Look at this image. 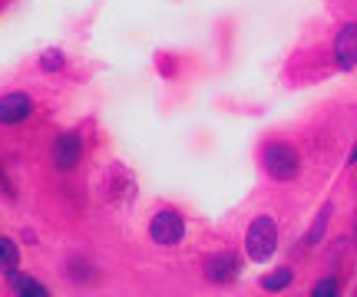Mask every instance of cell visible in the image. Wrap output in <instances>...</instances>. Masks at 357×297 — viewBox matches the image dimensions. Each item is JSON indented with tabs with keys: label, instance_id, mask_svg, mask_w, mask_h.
I'll list each match as a JSON object with an SVG mask.
<instances>
[{
	"label": "cell",
	"instance_id": "14",
	"mask_svg": "<svg viewBox=\"0 0 357 297\" xmlns=\"http://www.w3.org/2000/svg\"><path fill=\"white\" fill-rule=\"evenodd\" d=\"M351 162H357V149H354V152H351Z\"/></svg>",
	"mask_w": 357,
	"mask_h": 297
},
{
	"label": "cell",
	"instance_id": "13",
	"mask_svg": "<svg viewBox=\"0 0 357 297\" xmlns=\"http://www.w3.org/2000/svg\"><path fill=\"white\" fill-rule=\"evenodd\" d=\"M337 294V284H334V278H324L314 284V297H334Z\"/></svg>",
	"mask_w": 357,
	"mask_h": 297
},
{
	"label": "cell",
	"instance_id": "9",
	"mask_svg": "<svg viewBox=\"0 0 357 297\" xmlns=\"http://www.w3.org/2000/svg\"><path fill=\"white\" fill-rule=\"evenodd\" d=\"M331 202H324V208H321L318 211V218H314V225H311V228H307V245L314 248V245H321V238H324V228H328V221H331Z\"/></svg>",
	"mask_w": 357,
	"mask_h": 297
},
{
	"label": "cell",
	"instance_id": "12",
	"mask_svg": "<svg viewBox=\"0 0 357 297\" xmlns=\"http://www.w3.org/2000/svg\"><path fill=\"white\" fill-rule=\"evenodd\" d=\"M40 66H43L47 73L60 70V66H63V53H60V50H47V53H43V60H40Z\"/></svg>",
	"mask_w": 357,
	"mask_h": 297
},
{
	"label": "cell",
	"instance_id": "8",
	"mask_svg": "<svg viewBox=\"0 0 357 297\" xmlns=\"http://www.w3.org/2000/svg\"><path fill=\"white\" fill-rule=\"evenodd\" d=\"M7 281H10V287L17 291V294H24V297H47V287L40 284V281H33V278H26V274H17V268H13V271H7Z\"/></svg>",
	"mask_w": 357,
	"mask_h": 297
},
{
	"label": "cell",
	"instance_id": "2",
	"mask_svg": "<svg viewBox=\"0 0 357 297\" xmlns=\"http://www.w3.org/2000/svg\"><path fill=\"white\" fill-rule=\"evenodd\" d=\"M298 168H301V159H298V152H294L291 145L275 143L265 149V172L271 179L291 182V179H298Z\"/></svg>",
	"mask_w": 357,
	"mask_h": 297
},
{
	"label": "cell",
	"instance_id": "6",
	"mask_svg": "<svg viewBox=\"0 0 357 297\" xmlns=\"http://www.w3.org/2000/svg\"><path fill=\"white\" fill-rule=\"evenodd\" d=\"M30 109H33V103H30L26 93H7V96L0 99V122H3V126L24 122V119L30 116Z\"/></svg>",
	"mask_w": 357,
	"mask_h": 297
},
{
	"label": "cell",
	"instance_id": "4",
	"mask_svg": "<svg viewBox=\"0 0 357 297\" xmlns=\"http://www.w3.org/2000/svg\"><path fill=\"white\" fill-rule=\"evenodd\" d=\"M79 152H83V143H79L77 132H60V136H56V143H53V162H56L60 172L77 168Z\"/></svg>",
	"mask_w": 357,
	"mask_h": 297
},
{
	"label": "cell",
	"instance_id": "10",
	"mask_svg": "<svg viewBox=\"0 0 357 297\" xmlns=\"http://www.w3.org/2000/svg\"><path fill=\"white\" fill-rule=\"evenodd\" d=\"M17 261H20V248L13 245L10 238H0V271L7 274L17 268Z\"/></svg>",
	"mask_w": 357,
	"mask_h": 297
},
{
	"label": "cell",
	"instance_id": "5",
	"mask_svg": "<svg viewBox=\"0 0 357 297\" xmlns=\"http://www.w3.org/2000/svg\"><path fill=\"white\" fill-rule=\"evenodd\" d=\"M334 60L341 70H354L357 66V24L341 26V33L334 40Z\"/></svg>",
	"mask_w": 357,
	"mask_h": 297
},
{
	"label": "cell",
	"instance_id": "3",
	"mask_svg": "<svg viewBox=\"0 0 357 297\" xmlns=\"http://www.w3.org/2000/svg\"><path fill=\"white\" fill-rule=\"evenodd\" d=\"M149 234H153L155 245H178L182 234H185V221L178 218V211H155L153 221H149Z\"/></svg>",
	"mask_w": 357,
	"mask_h": 297
},
{
	"label": "cell",
	"instance_id": "7",
	"mask_svg": "<svg viewBox=\"0 0 357 297\" xmlns=\"http://www.w3.org/2000/svg\"><path fill=\"white\" fill-rule=\"evenodd\" d=\"M202 271L212 284H229V281H235V274H238V258L235 255H212V258L205 261Z\"/></svg>",
	"mask_w": 357,
	"mask_h": 297
},
{
	"label": "cell",
	"instance_id": "11",
	"mask_svg": "<svg viewBox=\"0 0 357 297\" xmlns=\"http://www.w3.org/2000/svg\"><path fill=\"white\" fill-rule=\"evenodd\" d=\"M291 284V268H275L271 274H265L261 278V287L265 291H281V287Z\"/></svg>",
	"mask_w": 357,
	"mask_h": 297
},
{
	"label": "cell",
	"instance_id": "1",
	"mask_svg": "<svg viewBox=\"0 0 357 297\" xmlns=\"http://www.w3.org/2000/svg\"><path fill=\"white\" fill-rule=\"evenodd\" d=\"M278 248V225L271 215H258L252 225H248V234H245V251L252 261H268Z\"/></svg>",
	"mask_w": 357,
	"mask_h": 297
}]
</instances>
